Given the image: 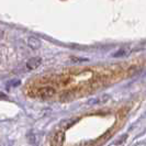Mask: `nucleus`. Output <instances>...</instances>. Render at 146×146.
I'll return each mask as SVG.
<instances>
[{
  "mask_svg": "<svg viewBox=\"0 0 146 146\" xmlns=\"http://www.w3.org/2000/svg\"><path fill=\"white\" fill-rule=\"evenodd\" d=\"M56 90L54 87L51 86H45V87H36V88H31L28 94L31 97H38V98H50L52 96L55 95Z\"/></svg>",
  "mask_w": 146,
  "mask_h": 146,
  "instance_id": "nucleus-1",
  "label": "nucleus"
},
{
  "mask_svg": "<svg viewBox=\"0 0 146 146\" xmlns=\"http://www.w3.org/2000/svg\"><path fill=\"white\" fill-rule=\"evenodd\" d=\"M41 63H42V59L41 57H32V58H30L28 62H27V68L28 69H36L38 66L41 65Z\"/></svg>",
  "mask_w": 146,
  "mask_h": 146,
  "instance_id": "nucleus-2",
  "label": "nucleus"
},
{
  "mask_svg": "<svg viewBox=\"0 0 146 146\" xmlns=\"http://www.w3.org/2000/svg\"><path fill=\"white\" fill-rule=\"evenodd\" d=\"M27 43L29 45L32 50H38L41 47V41L37 38V37L34 36H30L27 41Z\"/></svg>",
  "mask_w": 146,
  "mask_h": 146,
  "instance_id": "nucleus-3",
  "label": "nucleus"
},
{
  "mask_svg": "<svg viewBox=\"0 0 146 146\" xmlns=\"http://www.w3.org/2000/svg\"><path fill=\"white\" fill-rule=\"evenodd\" d=\"M64 141V132L63 131H58L54 136H53V139H52V144L54 146H59Z\"/></svg>",
  "mask_w": 146,
  "mask_h": 146,
  "instance_id": "nucleus-4",
  "label": "nucleus"
}]
</instances>
